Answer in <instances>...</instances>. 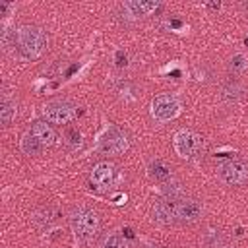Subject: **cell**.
Returning a JSON list of instances; mask_svg holds the SVG:
<instances>
[{
    "label": "cell",
    "mask_w": 248,
    "mask_h": 248,
    "mask_svg": "<svg viewBox=\"0 0 248 248\" xmlns=\"http://www.w3.org/2000/svg\"><path fill=\"white\" fill-rule=\"evenodd\" d=\"M180 110H182V105L178 97L172 93H161L151 101V116L157 122H170L180 114Z\"/></svg>",
    "instance_id": "cell-3"
},
{
    "label": "cell",
    "mask_w": 248,
    "mask_h": 248,
    "mask_svg": "<svg viewBox=\"0 0 248 248\" xmlns=\"http://www.w3.org/2000/svg\"><path fill=\"white\" fill-rule=\"evenodd\" d=\"M41 112L48 124H68L76 116V107L66 99H54L45 103Z\"/></svg>",
    "instance_id": "cell-4"
},
{
    "label": "cell",
    "mask_w": 248,
    "mask_h": 248,
    "mask_svg": "<svg viewBox=\"0 0 248 248\" xmlns=\"http://www.w3.org/2000/svg\"><path fill=\"white\" fill-rule=\"evenodd\" d=\"M101 248H134V246H132V242H130L124 234H120V232H110V234H107L105 240L101 242Z\"/></svg>",
    "instance_id": "cell-15"
},
{
    "label": "cell",
    "mask_w": 248,
    "mask_h": 248,
    "mask_svg": "<svg viewBox=\"0 0 248 248\" xmlns=\"http://www.w3.org/2000/svg\"><path fill=\"white\" fill-rule=\"evenodd\" d=\"M16 112H17L16 103L10 101V99H4L2 105H0V118H2V124H4V126H10L12 120L16 118Z\"/></svg>",
    "instance_id": "cell-16"
},
{
    "label": "cell",
    "mask_w": 248,
    "mask_h": 248,
    "mask_svg": "<svg viewBox=\"0 0 248 248\" xmlns=\"http://www.w3.org/2000/svg\"><path fill=\"white\" fill-rule=\"evenodd\" d=\"M202 203L198 200H184L178 202V219L186 223H194L202 217Z\"/></svg>",
    "instance_id": "cell-12"
},
{
    "label": "cell",
    "mask_w": 248,
    "mask_h": 248,
    "mask_svg": "<svg viewBox=\"0 0 248 248\" xmlns=\"http://www.w3.org/2000/svg\"><path fill=\"white\" fill-rule=\"evenodd\" d=\"M128 145H130V140H128L126 132H122V130L116 128V126H110V128L101 136L97 149H99L101 153H105V155H120V153H124V151L128 149Z\"/></svg>",
    "instance_id": "cell-5"
},
{
    "label": "cell",
    "mask_w": 248,
    "mask_h": 248,
    "mask_svg": "<svg viewBox=\"0 0 248 248\" xmlns=\"http://www.w3.org/2000/svg\"><path fill=\"white\" fill-rule=\"evenodd\" d=\"M16 43L17 48L25 58H39L46 50V35L41 27L37 25H21L16 31Z\"/></svg>",
    "instance_id": "cell-1"
},
{
    "label": "cell",
    "mask_w": 248,
    "mask_h": 248,
    "mask_svg": "<svg viewBox=\"0 0 248 248\" xmlns=\"http://www.w3.org/2000/svg\"><path fill=\"white\" fill-rule=\"evenodd\" d=\"M89 178H91V184L97 190H107L116 180V167L108 161H99L97 165H93Z\"/></svg>",
    "instance_id": "cell-8"
},
{
    "label": "cell",
    "mask_w": 248,
    "mask_h": 248,
    "mask_svg": "<svg viewBox=\"0 0 248 248\" xmlns=\"http://www.w3.org/2000/svg\"><path fill=\"white\" fill-rule=\"evenodd\" d=\"M151 219L159 225H170L178 219V202L176 200H159L151 205Z\"/></svg>",
    "instance_id": "cell-9"
},
{
    "label": "cell",
    "mask_w": 248,
    "mask_h": 248,
    "mask_svg": "<svg viewBox=\"0 0 248 248\" xmlns=\"http://www.w3.org/2000/svg\"><path fill=\"white\" fill-rule=\"evenodd\" d=\"M19 147H21V151H23L25 155H37V153L43 149L41 141H39L31 132H25V134L21 136V140H19Z\"/></svg>",
    "instance_id": "cell-13"
},
{
    "label": "cell",
    "mask_w": 248,
    "mask_h": 248,
    "mask_svg": "<svg viewBox=\"0 0 248 248\" xmlns=\"http://www.w3.org/2000/svg\"><path fill=\"white\" fill-rule=\"evenodd\" d=\"M99 225H101V221H99L97 211H93L89 207H78L70 215L72 232L79 242H89L97 234Z\"/></svg>",
    "instance_id": "cell-2"
},
{
    "label": "cell",
    "mask_w": 248,
    "mask_h": 248,
    "mask_svg": "<svg viewBox=\"0 0 248 248\" xmlns=\"http://www.w3.org/2000/svg\"><path fill=\"white\" fill-rule=\"evenodd\" d=\"M172 147H174L178 157L192 159L202 149V138L192 130H178L172 138Z\"/></svg>",
    "instance_id": "cell-6"
},
{
    "label": "cell",
    "mask_w": 248,
    "mask_h": 248,
    "mask_svg": "<svg viewBox=\"0 0 248 248\" xmlns=\"http://www.w3.org/2000/svg\"><path fill=\"white\" fill-rule=\"evenodd\" d=\"M219 178L229 186H240L248 180V165L244 161H225L217 169Z\"/></svg>",
    "instance_id": "cell-7"
},
{
    "label": "cell",
    "mask_w": 248,
    "mask_h": 248,
    "mask_svg": "<svg viewBox=\"0 0 248 248\" xmlns=\"http://www.w3.org/2000/svg\"><path fill=\"white\" fill-rule=\"evenodd\" d=\"M39 141H41V145L43 147H50V145H54L56 143V140H58V136H56V132H54V128L46 122V120H37V122H33V126H31V130H29Z\"/></svg>",
    "instance_id": "cell-10"
},
{
    "label": "cell",
    "mask_w": 248,
    "mask_h": 248,
    "mask_svg": "<svg viewBox=\"0 0 248 248\" xmlns=\"http://www.w3.org/2000/svg\"><path fill=\"white\" fill-rule=\"evenodd\" d=\"M161 4L159 2H145V0H128L122 4L124 12L130 16V17H145L149 14H153Z\"/></svg>",
    "instance_id": "cell-11"
},
{
    "label": "cell",
    "mask_w": 248,
    "mask_h": 248,
    "mask_svg": "<svg viewBox=\"0 0 248 248\" xmlns=\"http://www.w3.org/2000/svg\"><path fill=\"white\" fill-rule=\"evenodd\" d=\"M149 174H151L155 180H159V182L169 180V178H170V167H169L165 161L155 159V161L149 163Z\"/></svg>",
    "instance_id": "cell-14"
}]
</instances>
